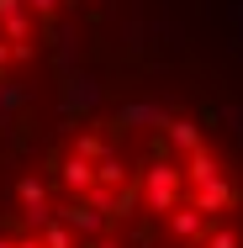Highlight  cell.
Returning a JSON list of instances; mask_svg holds the SVG:
<instances>
[{
	"label": "cell",
	"mask_w": 243,
	"mask_h": 248,
	"mask_svg": "<svg viewBox=\"0 0 243 248\" xmlns=\"http://www.w3.org/2000/svg\"><path fill=\"white\" fill-rule=\"evenodd\" d=\"M0 248H243L233 164L191 116H111L64 138Z\"/></svg>",
	"instance_id": "6da1fadb"
},
{
	"label": "cell",
	"mask_w": 243,
	"mask_h": 248,
	"mask_svg": "<svg viewBox=\"0 0 243 248\" xmlns=\"http://www.w3.org/2000/svg\"><path fill=\"white\" fill-rule=\"evenodd\" d=\"M69 5L74 0H0V85L48 43Z\"/></svg>",
	"instance_id": "7a4b0ae2"
}]
</instances>
